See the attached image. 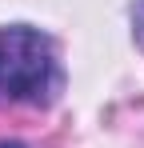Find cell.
<instances>
[{"label":"cell","mask_w":144,"mask_h":148,"mask_svg":"<svg viewBox=\"0 0 144 148\" xmlns=\"http://www.w3.org/2000/svg\"><path fill=\"white\" fill-rule=\"evenodd\" d=\"M60 92L56 40L32 24H0V108H52Z\"/></svg>","instance_id":"1"},{"label":"cell","mask_w":144,"mask_h":148,"mask_svg":"<svg viewBox=\"0 0 144 148\" xmlns=\"http://www.w3.org/2000/svg\"><path fill=\"white\" fill-rule=\"evenodd\" d=\"M128 16H132V36L144 44V0H136V4H132V12H128Z\"/></svg>","instance_id":"2"},{"label":"cell","mask_w":144,"mask_h":148,"mask_svg":"<svg viewBox=\"0 0 144 148\" xmlns=\"http://www.w3.org/2000/svg\"><path fill=\"white\" fill-rule=\"evenodd\" d=\"M0 148H28V144H20V140H0Z\"/></svg>","instance_id":"3"}]
</instances>
